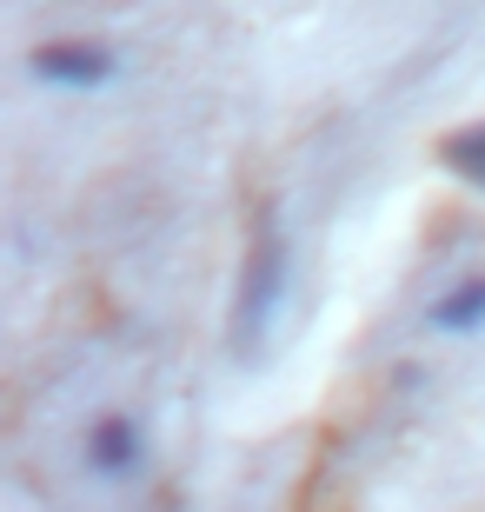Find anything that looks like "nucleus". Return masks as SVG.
<instances>
[{
    "label": "nucleus",
    "instance_id": "nucleus-1",
    "mask_svg": "<svg viewBox=\"0 0 485 512\" xmlns=\"http://www.w3.org/2000/svg\"><path fill=\"white\" fill-rule=\"evenodd\" d=\"M293 286V247L273 213H260V227L246 240V260H240V280H233V353H260L273 320H280V300Z\"/></svg>",
    "mask_w": 485,
    "mask_h": 512
},
{
    "label": "nucleus",
    "instance_id": "nucleus-2",
    "mask_svg": "<svg viewBox=\"0 0 485 512\" xmlns=\"http://www.w3.org/2000/svg\"><path fill=\"white\" fill-rule=\"evenodd\" d=\"M27 74L54 94H100V87L120 80V54L100 47V40H47V47L27 54Z\"/></svg>",
    "mask_w": 485,
    "mask_h": 512
},
{
    "label": "nucleus",
    "instance_id": "nucleus-3",
    "mask_svg": "<svg viewBox=\"0 0 485 512\" xmlns=\"http://www.w3.org/2000/svg\"><path fill=\"white\" fill-rule=\"evenodd\" d=\"M80 459H87V473L107 479V486H127V479L147 473V426L133 413H100L80 439Z\"/></svg>",
    "mask_w": 485,
    "mask_h": 512
},
{
    "label": "nucleus",
    "instance_id": "nucleus-4",
    "mask_svg": "<svg viewBox=\"0 0 485 512\" xmlns=\"http://www.w3.org/2000/svg\"><path fill=\"white\" fill-rule=\"evenodd\" d=\"M426 333H439V340H479L485 333V273L446 286V293L426 306Z\"/></svg>",
    "mask_w": 485,
    "mask_h": 512
},
{
    "label": "nucleus",
    "instance_id": "nucleus-5",
    "mask_svg": "<svg viewBox=\"0 0 485 512\" xmlns=\"http://www.w3.org/2000/svg\"><path fill=\"white\" fill-rule=\"evenodd\" d=\"M439 160H446L452 180H466V187L485 193V120H479V127L446 133V140H439Z\"/></svg>",
    "mask_w": 485,
    "mask_h": 512
}]
</instances>
